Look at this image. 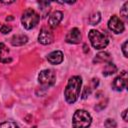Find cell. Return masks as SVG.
Masks as SVG:
<instances>
[{
	"mask_svg": "<svg viewBox=\"0 0 128 128\" xmlns=\"http://www.w3.org/2000/svg\"><path fill=\"white\" fill-rule=\"evenodd\" d=\"M81 85L82 79L80 76H72L68 80V83L64 90V96L68 103H74L78 99L81 91Z\"/></svg>",
	"mask_w": 128,
	"mask_h": 128,
	"instance_id": "6da1fadb",
	"label": "cell"
},
{
	"mask_svg": "<svg viewBox=\"0 0 128 128\" xmlns=\"http://www.w3.org/2000/svg\"><path fill=\"white\" fill-rule=\"evenodd\" d=\"M92 122L91 115L82 109L77 110L73 115L72 125L74 128H88Z\"/></svg>",
	"mask_w": 128,
	"mask_h": 128,
	"instance_id": "7a4b0ae2",
	"label": "cell"
},
{
	"mask_svg": "<svg viewBox=\"0 0 128 128\" xmlns=\"http://www.w3.org/2000/svg\"><path fill=\"white\" fill-rule=\"evenodd\" d=\"M88 37H89V40H90L92 46L98 50L105 48L109 43L108 37L104 33H101L100 31L95 30V29H92L89 31Z\"/></svg>",
	"mask_w": 128,
	"mask_h": 128,
	"instance_id": "3957f363",
	"label": "cell"
},
{
	"mask_svg": "<svg viewBox=\"0 0 128 128\" xmlns=\"http://www.w3.org/2000/svg\"><path fill=\"white\" fill-rule=\"evenodd\" d=\"M39 20H40V16L36 13L35 10H33L31 8L26 9L23 12L22 17H21V23H22L23 27L28 30L34 28L38 24Z\"/></svg>",
	"mask_w": 128,
	"mask_h": 128,
	"instance_id": "277c9868",
	"label": "cell"
},
{
	"mask_svg": "<svg viewBox=\"0 0 128 128\" xmlns=\"http://www.w3.org/2000/svg\"><path fill=\"white\" fill-rule=\"evenodd\" d=\"M38 81L41 84V86L45 89L51 87L52 85L55 84V81H56L55 72L51 69L42 70L38 75Z\"/></svg>",
	"mask_w": 128,
	"mask_h": 128,
	"instance_id": "5b68a950",
	"label": "cell"
},
{
	"mask_svg": "<svg viewBox=\"0 0 128 128\" xmlns=\"http://www.w3.org/2000/svg\"><path fill=\"white\" fill-rule=\"evenodd\" d=\"M108 28L112 32H114L115 34L122 33L124 31V29H125L123 21L118 16H116V15H113L109 19V21H108Z\"/></svg>",
	"mask_w": 128,
	"mask_h": 128,
	"instance_id": "8992f818",
	"label": "cell"
},
{
	"mask_svg": "<svg viewBox=\"0 0 128 128\" xmlns=\"http://www.w3.org/2000/svg\"><path fill=\"white\" fill-rule=\"evenodd\" d=\"M127 86V73L126 71H122V73L117 76L112 83V88L116 91H122Z\"/></svg>",
	"mask_w": 128,
	"mask_h": 128,
	"instance_id": "52a82bcc",
	"label": "cell"
},
{
	"mask_svg": "<svg viewBox=\"0 0 128 128\" xmlns=\"http://www.w3.org/2000/svg\"><path fill=\"white\" fill-rule=\"evenodd\" d=\"M67 43L70 44H78L81 41V32L78 28H72L66 35L65 38Z\"/></svg>",
	"mask_w": 128,
	"mask_h": 128,
	"instance_id": "ba28073f",
	"label": "cell"
},
{
	"mask_svg": "<svg viewBox=\"0 0 128 128\" xmlns=\"http://www.w3.org/2000/svg\"><path fill=\"white\" fill-rule=\"evenodd\" d=\"M38 41L43 45L50 44L53 41V34L51 33L50 30L46 28H42L38 35Z\"/></svg>",
	"mask_w": 128,
	"mask_h": 128,
	"instance_id": "9c48e42d",
	"label": "cell"
},
{
	"mask_svg": "<svg viewBox=\"0 0 128 128\" xmlns=\"http://www.w3.org/2000/svg\"><path fill=\"white\" fill-rule=\"evenodd\" d=\"M63 18V13L61 11H55L53 12L50 16H49V19H48V24L50 27L52 28H55L58 26V24L61 22Z\"/></svg>",
	"mask_w": 128,
	"mask_h": 128,
	"instance_id": "30bf717a",
	"label": "cell"
},
{
	"mask_svg": "<svg viewBox=\"0 0 128 128\" xmlns=\"http://www.w3.org/2000/svg\"><path fill=\"white\" fill-rule=\"evenodd\" d=\"M47 60L49 63L53 65H58L63 61V53L61 51H53L47 56Z\"/></svg>",
	"mask_w": 128,
	"mask_h": 128,
	"instance_id": "8fae6325",
	"label": "cell"
},
{
	"mask_svg": "<svg viewBox=\"0 0 128 128\" xmlns=\"http://www.w3.org/2000/svg\"><path fill=\"white\" fill-rule=\"evenodd\" d=\"M28 38L24 34H16L11 38V44L13 46H22L27 43Z\"/></svg>",
	"mask_w": 128,
	"mask_h": 128,
	"instance_id": "7c38bea8",
	"label": "cell"
},
{
	"mask_svg": "<svg viewBox=\"0 0 128 128\" xmlns=\"http://www.w3.org/2000/svg\"><path fill=\"white\" fill-rule=\"evenodd\" d=\"M111 56L108 52H100L98 53L94 59H93V62L94 63H108V62H111Z\"/></svg>",
	"mask_w": 128,
	"mask_h": 128,
	"instance_id": "4fadbf2b",
	"label": "cell"
},
{
	"mask_svg": "<svg viewBox=\"0 0 128 128\" xmlns=\"http://www.w3.org/2000/svg\"><path fill=\"white\" fill-rule=\"evenodd\" d=\"M9 53V49L6 47L4 43H0V62L2 63H8L11 62V58H9L7 55Z\"/></svg>",
	"mask_w": 128,
	"mask_h": 128,
	"instance_id": "5bb4252c",
	"label": "cell"
},
{
	"mask_svg": "<svg viewBox=\"0 0 128 128\" xmlns=\"http://www.w3.org/2000/svg\"><path fill=\"white\" fill-rule=\"evenodd\" d=\"M116 71H117L116 65L113 64L112 62H108V63L105 65L104 69H103V75H104V76H109V75L114 74Z\"/></svg>",
	"mask_w": 128,
	"mask_h": 128,
	"instance_id": "9a60e30c",
	"label": "cell"
},
{
	"mask_svg": "<svg viewBox=\"0 0 128 128\" xmlns=\"http://www.w3.org/2000/svg\"><path fill=\"white\" fill-rule=\"evenodd\" d=\"M101 19V16H100V13L99 12H94L90 17H89V23L91 25H96L99 23Z\"/></svg>",
	"mask_w": 128,
	"mask_h": 128,
	"instance_id": "2e32d148",
	"label": "cell"
},
{
	"mask_svg": "<svg viewBox=\"0 0 128 128\" xmlns=\"http://www.w3.org/2000/svg\"><path fill=\"white\" fill-rule=\"evenodd\" d=\"M0 128H19V126L12 121H6L0 124Z\"/></svg>",
	"mask_w": 128,
	"mask_h": 128,
	"instance_id": "e0dca14e",
	"label": "cell"
},
{
	"mask_svg": "<svg viewBox=\"0 0 128 128\" xmlns=\"http://www.w3.org/2000/svg\"><path fill=\"white\" fill-rule=\"evenodd\" d=\"M104 125H105V127H106V128H116L117 123H116V121H115L114 119L108 118V119H106V120H105Z\"/></svg>",
	"mask_w": 128,
	"mask_h": 128,
	"instance_id": "ac0fdd59",
	"label": "cell"
},
{
	"mask_svg": "<svg viewBox=\"0 0 128 128\" xmlns=\"http://www.w3.org/2000/svg\"><path fill=\"white\" fill-rule=\"evenodd\" d=\"M11 30H12V27L9 26V25H6V24L2 25V26H1V29H0V31H1L2 34H7V33H9Z\"/></svg>",
	"mask_w": 128,
	"mask_h": 128,
	"instance_id": "d6986e66",
	"label": "cell"
},
{
	"mask_svg": "<svg viewBox=\"0 0 128 128\" xmlns=\"http://www.w3.org/2000/svg\"><path fill=\"white\" fill-rule=\"evenodd\" d=\"M127 6H128V2H125L123 7L121 8L120 10V14L124 17V18H127Z\"/></svg>",
	"mask_w": 128,
	"mask_h": 128,
	"instance_id": "ffe728a7",
	"label": "cell"
},
{
	"mask_svg": "<svg viewBox=\"0 0 128 128\" xmlns=\"http://www.w3.org/2000/svg\"><path fill=\"white\" fill-rule=\"evenodd\" d=\"M127 45H128V42L125 41L122 45V51H123V54H124V57H128V53H127Z\"/></svg>",
	"mask_w": 128,
	"mask_h": 128,
	"instance_id": "44dd1931",
	"label": "cell"
},
{
	"mask_svg": "<svg viewBox=\"0 0 128 128\" xmlns=\"http://www.w3.org/2000/svg\"><path fill=\"white\" fill-rule=\"evenodd\" d=\"M87 93H88V95H89V93H90V89H88V87H85V89H84V93L82 94V98H83V99H85V98L87 97Z\"/></svg>",
	"mask_w": 128,
	"mask_h": 128,
	"instance_id": "7402d4cb",
	"label": "cell"
},
{
	"mask_svg": "<svg viewBox=\"0 0 128 128\" xmlns=\"http://www.w3.org/2000/svg\"><path fill=\"white\" fill-rule=\"evenodd\" d=\"M122 117H123V120L124 121H127V109H125L122 113Z\"/></svg>",
	"mask_w": 128,
	"mask_h": 128,
	"instance_id": "603a6c76",
	"label": "cell"
},
{
	"mask_svg": "<svg viewBox=\"0 0 128 128\" xmlns=\"http://www.w3.org/2000/svg\"><path fill=\"white\" fill-rule=\"evenodd\" d=\"M33 128H36V127H33Z\"/></svg>",
	"mask_w": 128,
	"mask_h": 128,
	"instance_id": "cb8c5ba5",
	"label": "cell"
}]
</instances>
